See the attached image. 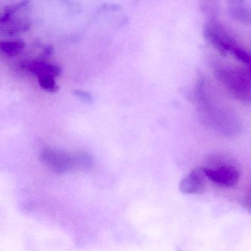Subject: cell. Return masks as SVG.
Listing matches in <instances>:
<instances>
[{
    "label": "cell",
    "instance_id": "obj_1",
    "mask_svg": "<svg viewBox=\"0 0 251 251\" xmlns=\"http://www.w3.org/2000/svg\"><path fill=\"white\" fill-rule=\"evenodd\" d=\"M210 88L202 78L199 83L197 95L205 121L220 135L226 137L238 135L243 128L240 117Z\"/></svg>",
    "mask_w": 251,
    "mask_h": 251
},
{
    "label": "cell",
    "instance_id": "obj_2",
    "mask_svg": "<svg viewBox=\"0 0 251 251\" xmlns=\"http://www.w3.org/2000/svg\"><path fill=\"white\" fill-rule=\"evenodd\" d=\"M214 73L231 97L245 103L251 101V75L249 70L216 63L214 64Z\"/></svg>",
    "mask_w": 251,
    "mask_h": 251
},
{
    "label": "cell",
    "instance_id": "obj_3",
    "mask_svg": "<svg viewBox=\"0 0 251 251\" xmlns=\"http://www.w3.org/2000/svg\"><path fill=\"white\" fill-rule=\"evenodd\" d=\"M205 37L222 56L234 55L240 47L234 35L217 19H209L203 29Z\"/></svg>",
    "mask_w": 251,
    "mask_h": 251
},
{
    "label": "cell",
    "instance_id": "obj_4",
    "mask_svg": "<svg viewBox=\"0 0 251 251\" xmlns=\"http://www.w3.org/2000/svg\"><path fill=\"white\" fill-rule=\"evenodd\" d=\"M43 163L54 173L63 174L74 169V154L47 148L41 154Z\"/></svg>",
    "mask_w": 251,
    "mask_h": 251
},
{
    "label": "cell",
    "instance_id": "obj_5",
    "mask_svg": "<svg viewBox=\"0 0 251 251\" xmlns=\"http://www.w3.org/2000/svg\"><path fill=\"white\" fill-rule=\"evenodd\" d=\"M207 179L221 187L235 186L240 179L238 169L230 165H224L215 168H203Z\"/></svg>",
    "mask_w": 251,
    "mask_h": 251
},
{
    "label": "cell",
    "instance_id": "obj_6",
    "mask_svg": "<svg viewBox=\"0 0 251 251\" xmlns=\"http://www.w3.org/2000/svg\"><path fill=\"white\" fill-rule=\"evenodd\" d=\"M206 179L203 168H196L181 180L180 191L187 195L201 194L206 189Z\"/></svg>",
    "mask_w": 251,
    "mask_h": 251
},
{
    "label": "cell",
    "instance_id": "obj_7",
    "mask_svg": "<svg viewBox=\"0 0 251 251\" xmlns=\"http://www.w3.org/2000/svg\"><path fill=\"white\" fill-rule=\"evenodd\" d=\"M228 13L234 20L244 25L251 24V10L243 1H228Z\"/></svg>",
    "mask_w": 251,
    "mask_h": 251
},
{
    "label": "cell",
    "instance_id": "obj_8",
    "mask_svg": "<svg viewBox=\"0 0 251 251\" xmlns=\"http://www.w3.org/2000/svg\"><path fill=\"white\" fill-rule=\"evenodd\" d=\"M92 165V158L88 153L78 152L74 154V169L80 171L89 170Z\"/></svg>",
    "mask_w": 251,
    "mask_h": 251
},
{
    "label": "cell",
    "instance_id": "obj_9",
    "mask_svg": "<svg viewBox=\"0 0 251 251\" xmlns=\"http://www.w3.org/2000/svg\"><path fill=\"white\" fill-rule=\"evenodd\" d=\"M32 70L39 76V78L56 76L60 72V69L57 66L42 63H37L32 65Z\"/></svg>",
    "mask_w": 251,
    "mask_h": 251
},
{
    "label": "cell",
    "instance_id": "obj_10",
    "mask_svg": "<svg viewBox=\"0 0 251 251\" xmlns=\"http://www.w3.org/2000/svg\"><path fill=\"white\" fill-rule=\"evenodd\" d=\"M23 47L20 42H4L0 44V49L6 54L14 55L19 53Z\"/></svg>",
    "mask_w": 251,
    "mask_h": 251
},
{
    "label": "cell",
    "instance_id": "obj_11",
    "mask_svg": "<svg viewBox=\"0 0 251 251\" xmlns=\"http://www.w3.org/2000/svg\"><path fill=\"white\" fill-rule=\"evenodd\" d=\"M204 11L209 16V19H216L219 13V4L218 1H207L205 3Z\"/></svg>",
    "mask_w": 251,
    "mask_h": 251
},
{
    "label": "cell",
    "instance_id": "obj_12",
    "mask_svg": "<svg viewBox=\"0 0 251 251\" xmlns=\"http://www.w3.org/2000/svg\"><path fill=\"white\" fill-rule=\"evenodd\" d=\"M39 82L41 86L47 91L53 92L57 90V87L56 85L54 77H44V78H39Z\"/></svg>",
    "mask_w": 251,
    "mask_h": 251
},
{
    "label": "cell",
    "instance_id": "obj_13",
    "mask_svg": "<svg viewBox=\"0 0 251 251\" xmlns=\"http://www.w3.org/2000/svg\"><path fill=\"white\" fill-rule=\"evenodd\" d=\"M243 206L245 209L251 214V189L247 192L243 198Z\"/></svg>",
    "mask_w": 251,
    "mask_h": 251
},
{
    "label": "cell",
    "instance_id": "obj_14",
    "mask_svg": "<svg viewBox=\"0 0 251 251\" xmlns=\"http://www.w3.org/2000/svg\"><path fill=\"white\" fill-rule=\"evenodd\" d=\"M249 72H250V74H251V65H249Z\"/></svg>",
    "mask_w": 251,
    "mask_h": 251
}]
</instances>
